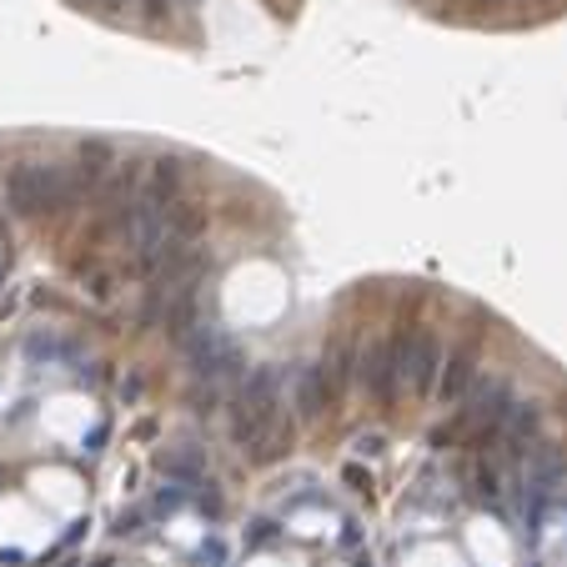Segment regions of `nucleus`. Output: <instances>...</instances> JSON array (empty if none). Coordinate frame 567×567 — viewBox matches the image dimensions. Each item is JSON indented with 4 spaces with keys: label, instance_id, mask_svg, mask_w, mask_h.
<instances>
[{
    "label": "nucleus",
    "instance_id": "0eeeda50",
    "mask_svg": "<svg viewBox=\"0 0 567 567\" xmlns=\"http://www.w3.org/2000/svg\"><path fill=\"white\" fill-rule=\"evenodd\" d=\"M477 382V342H462L457 352L442 362V377H437V396L442 402H462Z\"/></svg>",
    "mask_w": 567,
    "mask_h": 567
},
{
    "label": "nucleus",
    "instance_id": "f257e3e1",
    "mask_svg": "<svg viewBox=\"0 0 567 567\" xmlns=\"http://www.w3.org/2000/svg\"><path fill=\"white\" fill-rule=\"evenodd\" d=\"M231 442L257 462H271L291 447V422L281 417V372L257 367L231 396Z\"/></svg>",
    "mask_w": 567,
    "mask_h": 567
},
{
    "label": "nucleus",
    "instance_id": "f03ea898",
    "mask_svg": "<svg viewBox=\"0 0 567 567\" xmlns=\"http://www.w3.org/2000/svg\"><path fill=\"white\" fill-rule=\"evenodd\" d=\"M75 196L81 192H75L71 166H55V161H16L6 172V202L16 216H51Z\"/></svg>",
    "mask_w": 567,
    "mask_h": 567
},
{
    "label": "nucleus",
    "instance_id": "9d476101",
    "mask_svg": "<svg viewBox=\"0 0 567 567\" xmlns=\"http://www.w3.org/2000/svg\"><path fill=\"white\" fill-rule=\"evenodd\" d=\"M482 6H503V0H482Z\"/></svg>",
    "mask_w": 567,
    "mask_h": 567
},
{
    "label": "nucleus",
    "instance_id": "423d86ee",
    "mask_svg": "<svg viewBox=\"0 0 567 567\" xmlns=\"http://www.w3.org/2000/svg\"><path fill=\"white\" fill-rule=\"evenodd\" d=\"M337 396H342V386H337L332 367L327 362H307L297 372V408L301 417H327V412L337 408Z\"/></svg>",
    "mask_w": 567,
    "mask_h": 567
},
{
    "label": "nucleus",
    "instance_id": "6e6552de",
    "mask_svg": "<svg viewBox=\"0 0 567 567\" xmlns=\"http://www.w3.org/2000/svg\"><path fill=\"white\" fill-rule=\"evenodd\" d=\"M172 16V0H146V21L156 25V21H166Z\"/></svg>",
    "mask_w": 567,
    "mask_h": 567
},
{
    "label": "nucleus",
    "instance_id": "1a4fd4ad",
    "mask_svg": "<svg viewBox=\"0 0 567 567\" xmlns=\"http://www.w3.org/2000/svg\"><path fill=\"white\" fill-rule=\"evenodd\" d=\"M96 11H116V6H126V0H91Z\"/></svg>",
    "mask_w": 567,
    "mask_h": 567
},
{
    "label": "nucleus",
    "instance_id": "7ed1b4c3",
    "mask_svg": "<svg viewBox=\"0 0 567 567\" xmlns=\"http://www.w3.org/2000/svg\"><path fill=\"white\" fill-rule=\"evenodd\" d=\"M513 408L517 402H513V392H507V382H497L493 377V382H482L477 392H472V402L447 422V427H437V437L432 442H437V447H457L462 442V447L487 452L497 442V432H503V422L513 417Z\"/></svg>",
    "mask_w": 567,
    "mask_h": 567
},
{
    "label": "nucleus",
    "instance_id": "39448f33",
    "mask_svg": "<svg viewBox=\"0 0 567 567\" xmlns=\"http://www.w3.org/2000/svg\"><path fill=\"white\" fill-rule=\"evenodd\" d=\"M437 372H442V342L432 327H412L402 337V382L412 392H432L437 386Z\"/></svg>",
    "mask_w": 567,
    "mask_h": 567
},
{
    "label": "nucleus",
    "instance_id": "20e7f679",
    "mask_svg": "<svg viewBox=\"0 0 567 567\" xmlns=\"http://www.w3.org/2000/svg\"><path fill=\"white\" fill-rule=\"evenodd\" d=\"M402 337H408V327L377 337V342L362 352V362H357L362 367L367 392H372V402L377 408H386V412L396 408V386H402Z\"/></svg>",
    "mask_w": 567,
    "mask_h": 567
}]
</instances>
